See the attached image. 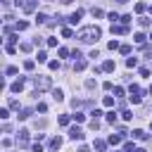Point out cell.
Segmentation results:
<instances>
[{
  "instance_id": "obj_1",
  "label": "cell",
  "mask_w": 152,
  "mask_h": 152,
  "mask_svg": "<svg viewBox=\"0 0 152 152\" xmlns=\"http://www.w3.org/2000/svg\"><path fill=\"white\" fill-rule=\"evenodd\" d=\"M100 36H102V31H100L97 26H83V28H78V33H76V38H78L81 43H95Z\"/></svg>"
},
{
  "instance_id": "obj_2",
  "label": "cell",
  "mask_w": 152,
  "mask_h": 152,
  "mask_svg": "<svg viewBox=\"0 0 152 152\" xmlns=\"http://www.w3.org/2000/svg\"><path fill=\"white\" fill-rule=\"evenodd\" d=\"M50 86H52L50 76H36V78H33V88H36V95H38V93H43V90H48Z\"/></svg>"
},
{
  "instance_id": "obj_3",
  "label": "cell",
  "mask_w": 152,
  "mask_h": 152,
  "mask_svg": "<svg viewBox=\"0 0 152 152\" xmlns=\"http://www.w3.org/2000/svg\"><path fill=\"white\" fill-rule=\"evenodd\" d=\"M69 138H71V140H83V131H81L78 126H71V128H69Z\"/></svg>"
},
{
  "instance_id": "obj_4",
  "label": "cell",
  "mask_w": 152,
  "mask_h": 152,
  "mask_svg": "<svg viewBox=\"0 0 152 152\" xmlns=\"http://www.w3.org/2000/svg\"><path fill=\"white\" fill-rule=\"evenodd\" d=\"M17 142H19L21 147H26V145H28V131H26V128H21V131H19V135H17Z\"/></svg>"
},
{
  "instance_id": "obj_5",
  "label": "cell",
  "mask_w": 152,
  "mask_h": 152,
  "mask_svg": "<svg viewBox=\"0 0 152 152\" xmlns=\"http://www.w3.org/2000/svg\"><path fill=\"white\" fill-rule=\"evenodd\" d=\"M112 33L124 36V33H128V26H124V24H112Z\"/></svg>"
},
{
  "instance_id": "obj_6",
  "label": "cell",
  "mask_w": 152,
  "mask_h": 152,
  "mask_svg": "<svg viewBox=\"0 0 152 152\" xmlns=\"http://www.w3.org/2000/svg\"><path fill=\"white\" fill-rule=\"evenodd\" d=\"M21 88H24V78H17V81L10 86V90H12V93H21Z\"/></svg>"
},
{
  "instance_id": "obj_7",
  "label": "cell",
  "mask_w": 152,
  "mask_h": 152,
  "mask_svg": "<svg viewBox=\"0 0 152 152\" xmlns=\"http://www.w3.org/2000/svg\"><path fill=\"white\" fill-rule=\"evenodd\" d=\"M131 135H133V138H135V140H147V133H145V131H142V128H135V131H133V133H131Z\"/></svg>"
},
{
  "instance_id": "obj_8",
  "label": "cell",
  "mask_w": 152,
  "mask_h": 152,
  "mask_svg": "<svg viewBox=\"0 0 152 152\" xmlns=\"http://www.w3.org/2000/svg\"><path fill=\"white\" fill-rule=\"evenodd\" d=\"M93 147H95L97 152H104V150H107V142H104V140H95V142H93Z\"/></svg>"
},
{
  "instance_id": "obj_9",
  "label": "cell",
  "mask_w": 152,
  "mask_h": 152,
  "mask_svg": "<svg viewBox=\"0 0 152 152\" xmlns=\"http://www.w3.org/2000/svg\"><path fill=\"white\" fill-rule=\"evenodd\" d=\"M69 121H71V116H69V114H62V116L57 119V124H59V126H69Z\"/></svg>"
},
{
  "instance_id": "obj_10",
  "label": "cell",
  "mask_w": 152,
  "mask_h": 152,
  "mask_svg": "<svg viewBox=\"0 0 152 152\" xmlns=\"http://www.w3.org/2000/svg\"><path fill=\"white\" fill-rule=\"evenodd\" d=\"M36 2H38V0H28V2L24 5V12H33V10H36Z\"/></svg>"
},
{
  "instance_id": "obj_11",
  "label": "cell",
  "mask_w": 152,
  "mask_h": 152,
  "mask_svg": "<svg viewBox=\"0 0 152 152\" xmlns=\"http://www.w3.org/2000/svg\"><path fill=\"white\" fill-rule=\"evenodd\" d=\"M81 14H83V12H81V10H76V12H74V14L69 17V21H71V24H78V19H81Z\"/></svg>"
},
{
  "instance_id": "obj_12",
  "label": "cell",
  "mask_w": 152,
  "mask_h": 152,
  "mask_svg": "<svg viewBox=\"0 0 152 152\" xmlns=\"http://www.w3.org/2000/svg\"><path fill=\"white\" fill-rule=\"evenodd\" d=\"M114 66H116V64H114L112 59H107V62L102 64V71H114Z\"/></svg>"
},
{
  "instance_id": "obj_13",
  "label": "cell",
  "mask_w": 152,
  "mask_h": 152,
  "mask_svg": "<svg viewBox=\"0 0 152 152\" xmlns=\"http://www.w3.org/2000/svg\"><path fill=\"white\" fill-rule=\"evenodd\" d=\"M52 97H55L57 102H62V100H64V93H62L59 88H55V90H52Z\"/></svg>"
},
{
  "instance_id": "obj_14",
  "label": "cell",
  "mask_w": 152,
  "mask_h": 152,
  "mask_svg": "<svg viewBox=\"0 0 152 152\" xmlns=\"http://www.w3.org/2000/svg\"><path fill=\"white\" fill-rule=\"evenodd\" d=\"M50 147H52V150H59V147H62V138H52V140H50Z\"/></svg>"
},
{
  "instance_id": "obj_15",
  "label": "cell",
  "mask_w": 152,
  "mask_h": 152,
  "mask_svg": "<svg viewBox=\"0 0 152 152\" xmlns=\"http://www.w3.org/2000/svg\"><path fill=\"white\" fill-rule=\"evenodd\" d=\"M14 28H17V31H26V28H28V21H17Z\"/></svg>"
},
{
  "instance_id": "obj_16",
  "label": "cell",
  "mask_w": 152,
  "mask_h": 152,
  "mask_svg": "<svg viewBox=\"0 0 152 152\" xmlns=\"http://www.w3.org/2000/svg\"><path fill=\"white\" fill-rule=\"evenodd\" d=\"M126 66H128V69L138 66V57H128V59H126Z\"/></svg>"
},
{
  "instance_id": "obj_17",
  "label": "cell",
  "mask_w": 152,
  "mask_h": 152,
  "mask_svg": "<svg viewBox=\"0 0 152 152\" xmlns=\"http://www.w3.org/2000/svg\"><path fill=\"white\" fill-rule=\"evenodd\" d=\"M74 69H76V71H83V69H86V59H76Z\"/></svg>"
},
{
  "instance_id": "obj_18",
  "label": "cell",
  "mask_w": 152,
  "mask_h": 152,
  "mask_svg": "<svg viewBox=\"0 0 152 152\" xmlns=\"http://www.w3.org/2000/svg\"><path fill=\"white\" fill-rule=\"evenodd\" d=\"M102 104H104V107H114V97H112V95H104Z\"/></svg>"
},
{
  "instance_id": "obj_19",
  "label": "cell",
  "mask_w": 152,
  "mask_h": 152,
  "mask_svg": "<svg viewBox=\"0 0 152 152\" xmlns=\"http://www.w3.org/2000/svg\"><path fill=\"white\" fill-rule=\"evenodd\" d=\"M107 142H109V145H119V142H121V135H114V133H112Z\"/></svg>"
},
{
  "instance_id": "obj_20",
  "label": "cell",
  "mask_w": 152,
  "mask_h": 152,
  "mask_svg": "<svg viewBox=\"0 0 152 152\" xmlns=\"http://www.w3.org/2000/svg\"><path fill=\"white\" fill-rule=\"evenodd\" d=\"M45 21H48V17H45L43 12H38V14H36V24H45Z\"/></svg>"
},
{
  "instance_id": "obj_21",
  "label": "cell",
  "mask_w": 152,
  "mask_h": 152,
  "mask_svg": "<svg viewBox=\"0 0 152 152\" xmlns=\"http://www.w3.org/2000/svg\"><path fill=\"white\" fill-rule=\"evenodd\" d=\"M133 38H135V43H138V45H145V33H135Z\"/></svg>"
},
{
  "instance_id": "obj_22",
  "label": "cell",
  "mask_w": 152,
  "mask_h": 152,
  "mask_svg": "<svg viewBox=\"0 0 152 152\" xmlns=\"http://www.w3.org/2000/svg\"><path fill=\"white\" fill-rule=\"evenodd\" d=\"M33 66H36L33 59H26V62H24V69H26V71H33Z\"/></svg>"
},
{
  "instance_id": "obj_23",
  "label": "cell",
  "mask_w": 152,
  "mask_h": 152,
  "mask_svg": "<svg viewBox=\"0 0 152 152\" xmlns=\"http://www.w3.org/2000/svg\"><path fill=\"white\" fill-rule=\"evenodd\" d=\"M131 95H142V88L133 83V86H131Z\"/></svg>"
},
{
  "instance_id": "obj_24",
  "label": "cell",
  "mask_w": 152,
  "mask_h": 152,
  "mask_svg": "<svg viewBox=\"0 0 152 152\" xmlns=\"http://www.w3.org/2000/svg\"><path fill=\"white\" fill-rule=\"evenodd\" d=\"M138 24H140L142 28H147V26H150V19H147V17H140V19H138Z\"/></svg>"
},
{
  "instance_id": "obj_25",
  "label": "cell",
  "mask_w": 152,
  "mask_h": 152,
  "mask_svg": "<svg viewBox=\"0 0 152 152\" xmlns=\"http://www.w3.org/2000/svg\"><path fill=\"white\" fill-rule=\"evenodd\" d=\"M31 48H33L31 43H21V45H19V50H21V52H31Z\"/></svg>"
},
{
  "instance_id": "obj_26",
  "label": "cell",
  "mask_w": 152,
  "mask_h": 152,
  "mask_svg": "<svg viewBox=\"0 0 152 152\" xmlns=\"http://www.w3.org/2000/svg\"><path fill=\"white\" fill-rule=\"evenodd\" d=\"M119 52L121 55H131V45H119Z\"/></svg>"
},
{
  "instance_id": "obj_27",
  "label": "cell",
  "mask_w": 152,
  "mask_h": 152,
  "mask_svg": "<svg viewBox=\"0 0 152 152\" xmlns=\"http://www.w3.org/2000/svg\"><path fill=\"white\" fill-rule=\"evenodd\" d=\"M28 116H31V109H21V112H19V119H21V121L28 119Z\"/></svg>"
},
{
  "instance_id": "obj_28",
  "label": "cell",
  "mask_w": 152,
  "mask_h": 152,
  "mask_svg": "<svg viewBox=\"0 0 152 152\" xmlns=\"http://www.w3.org/2000/svg\"><path fill=\"white\" fill-rule=\"evenodd\" d=\"M121 116H124V121H131V119H133V112H128V109H124V112H121Z\"/></svg>"
},
{
  "instance_id": "obj_29",
  "label": "cell",
  "mask_w": 152,
  "mask_h": 152,
  "mask_svg": "<svg viewBox=\"0 0 152 152\" xmlns=\"http://www.w3.org/2000/svg\"><path fill=\"white\" fill-rule=\"evenodd\" d=\"M48 66H50L52 71H57V69H59V62H57V59H52V62H48Z\"/></svg>"
},
{
  "instance_id": "obj_30",
  "label": "cell",
  "mask_w": 152,
  "mask_h": 152,
  "mask_svg": "<svg viewBox=\"0 0 152 152\" xmlns=\"http://www.w3.org/2000/svg\"><path fill=\"white\" fill-rule=\"evenodd\" d=\"M107 121H109V124H116V114H114V112H107Z\"/></svg>"
},
{
  "instance_id": "obj_31",
  "label": "cell",
  "mask_w": 152,
  "mask_h": 152,
  "mask_svg": "<svg viewBox=\"0 0 152 152\" xmlns=\"http://www.w3.org/2000/svg\"><path fill=\"white\" fill-rule=\"evenodd\" d=\"M71 116H74L78 124H81V121H86V114H81V112H76V114H71Z\"/></svg>"
},
{
  "instance_id": "obj_32",
  "label": "cell",
  "mask_w": 152,
  "mask_h": 152,
  "mask_svg": "<svg viewBox=\"0 0 152 152\" xmlns=\"http://www.w3.org/2000/svg\"><path fill=\"white\" fill-rule=\"evenodd\" d=\"M135 12L142 14V12H145V2H138V5H135Z\"/></svg>"
},
{
  "instance_id": "obj_33",
  "label": "cell",
  "mask_w": 152,
  "mask_h": 152,
  "mask_svg": "<svg viewBox=\"0 0 152 152\" xmlns=\"http://www.w3.org/2000/svg\"><path fill=\"white\" fill-rule=\"evenodd\" d=\"M119 19H121V17H119V14H116V12H112V14H109V21H112V24H116V21H119Z\"/></svg>"
},
{
  "instance_id": "obj_34",
  "label": "cell",
  "mask_w": 152,
  "mask_h": 152,
  "mask_svg": "<svg viewBox=\"0 0 152 152\" xmlns=\"http://www.w3.org/2000/svg\"><path fill=\"white\" fill-rule=\"evenodd\" d=\"M119 21H121V24H124V26H128V21H131V14H124V17H121V19H119Z\"/></svg>"
},
{
  "instance_id": "obj_35",
  "label": "cell",
  "mask_w": 152,
  "mask_h": 152,
  "mask_svg": "<svg viewBox=\"0 0 152 152\" xmlns=\"http://www.w3.org/2000/svg\"><path fill=\"white\" fill-rule=\"evenodd\" d=\"M107 48H109V50H119V43H116V40H109Z\"/></svg>"
},
{
  "instance_id": "obj_36",
  "label": "cell",
  "mask_w": 152,
  "mask_h": 152,
  "mask_svg": "<svg viewBox=\"0 0 152 152\" xmlns=\"http://www.w3.org/2000/svg\"><path fill=\"white\" fill-rule=\"evenodd\" d=\"M121 95H124V88L116 86V88H114V97H121Z\"/></svg>"
},
{
  "instance_id": "obj_37",
  "label": "cell",
  "mask_w": 152,
  "mask_h": 152,
  "mask_svg": "<svg viewBox=\"0 0 152 152\" xmlns=\"http://www.w3.org/2000/svg\"><path fill=\"white\" fill-rule=\"evenodd\" d=\"M140 100H142V95H131V102L133 104H140Z\"/></svg>"
},
{
  "instance_id": "obj_38",
  "label": "cell",
  "mask_w": 152,
  "mask_h": 152,
  "mask_svg": "<svg viewBox=\"0 0 152 152\" xmlns=\"http://www.w3.org/2000/svg\"><path fill=\"white\" fill-rule=\"evenodd\" d=\"M10 109H17V112H19V100H12V102H10Z\"/></svg>"
},
{
  "instance_id": "obj_39",
  "label": "cell",
  "mask_w": 152,
  "mask_h": 152,
  "mask_svg": "<svg viewBox=\"0 0 152 152\" xmlns=\"http://www.w3.org/2000/svg\"><path fill=\"white\" fill-rule=\"evenodd\" d=\"M90 128H93V131H97V128H100V121H97V119H93V121H90Z\"/></svg>"
},
{
  "instance_id": "obj_40",
  "label": "cell",
  "mask_w": 152,
  "mask_h": 152,
  "mask_svg": "<svg viewBox=\"0 0 152 152\" xmlns=\"http://www.w3.org/2000/svg\"><path fill=\"white\" fill-rule=\"evenodd\" d=\"M93 17H102V10L100 7H93Z\"/></svg>"
},
{
  "instance_id": "obj_41",
  "label": "cell",
  "mask_w": 152,
  "mask_h": 152,
  "mask_svg": "<svg viewBox=\"0 0 152 152\" xmlns=\"http://www.w3.org/2000/svg\"><path fill=\"white\" fill-rule=\"evenodd\" d=\"M62 36L64 38H71V28H62Z\"/></svg>"
},
{
  "instance_id": "obj_42",
  "label": "cell",
  "mask_w": 152,
  "mask_h": 152,
  "mask_svg": "<svg viewBox=\"0 0 152 152\" xmlns=\"http://www.w3.org/2000/svg\"><path fill=\"white\" fill-rule=\"evenodd\" d=\"M7 40H10V43H17L19 38H17V33H10V36H7Z\"/></svg>"
},
{
  "instance_id": "obj_43",
  "label": "cell",
  "mask_w": 152,
  "mask_h": 152,
  "mask_svg": "<svg viewBox=\"0 0 152 152\" xmlns=\"http://www.w3.org/2000/svg\"><path fill=\"white\" fill-rule=\"evenodd\" d=\"M48 45L50 48H57V38H48Z\"/></svg>"
},
{
  "instance_id": "obj_44",
  "label": "cell",
  "mask_w": 152,
  "mask_h": 152,
  "mask_svg": "<svg viewBox=\"0 0 152 152\" xmlns=\"http://www.w3.org/2000/svg\"><path fill=\"white\" fill-rule=\"evenodd\" d=\"M71 57H74V59H83V55H81L78 50H74V52H71Z\"/></svg>"
},
{
  "instance_id": "obj_45",
  "label": "cell",
  "mask_w": 152,
  "mask_h": 152,
  "mask_svg": "<svg viewBox=\"0 0 152 152\" xmlns=\"http://www.w3.org/2000/svg\"><path fill=\"white\" fill-rule=\"evenodd\" d=\"M38 62H48V55L45 52H38Z\"/></svg>"
},
{
  "instance_id": "obj_46",
  "label": "cell",
  "mask_w": 152,
  "mask_h": 152,
  "mask_svg": "<svg viewBox=\"0 0 152 152\" xmlns=\"http://www.w3.org/2000/svg\"><path fill=\"white\" fill-rule=\"evenodd\" d=\"M17 71H19V69H17V66H7V74H10V76H14V74H17Z\"/></svg>"
},
{
  "instance_id": "obj_47",
  "label": "cell",
  "mask_w": 152,
  "mask_h": 152,
  "mask_svg": "<svg viewBox=\"0 0 152 152\" xmlns=\"http://www.w3.org/2000/svg\"><path fill=\"white\" fill-rule=\"evenodd\" d=\"M140 76H150V69L147 66H140Z\"/></svg>"
},
{
  "instance_id": "obj_48",
  "label": "cell",
  "mask_w": 152,
  "mask_h": 152,
  "mask_svg": "<svg viewBox=\"0 0 152 152\" xmlns=\"http://www.w3.org/2000/svg\"><path fill=\"white\" fill-rule=\"evenodd\" d=\"M38 112H48V104L45 102H38Z\"/></svg>"
},
{
  "instance_id": "obj_49",
  "label": "cell",
  "mask_w": 152,
  "mask_h": 152,
  "mask_svg": "<svg viewBox=\"0 0 152 152\" xmlns=\"http://www.w3.org/2000/svg\"><path fill=\"white\" fill-rule=\"evenodd\" d=\"M7 116H10V112L7 109H0V119H7Z\"/></svg>"
},
{
  "instance_id": "obj_50",
  "label": "cell",
  "mask_w": 152,
  "mask_h": 152,
  "mask_svg": "<svg viewBox=\"0 0 152 152\" xmlns=\"http://www.w3.org/2000/svg\"><path fill=\"white\" fill-rule=\"evenodd\" d=\"M78 152H90V150H88V145H81V147H78Z\"/></svg>"
},
{
  "instance_id": "obj_51",
  "label": "cell",
  "mask_w": 152,
  "mask_h": 152,
  "mask_svg": "<svg viewBox=\"0 0 152 152\" xmlns=\"http://www.w3.org/2000/svg\"><path fill=\"white\" fill-rule=\"evenodd\" d=\"M2 88H5V78L0 76V90H2Z\"/></svg>"
},
{
  "instance_id": "obj_52",
  "label": "cell",
  "mask_w": 152,
  "mask_h": 152,
  "mask_svg": "<svg viewBox=\"0 0 152 152\" xmlns=\"http://www.w3.org/2000/svg\"><path fill=\"white\" fill-rule=\"evenodd\" d=\"M133 152H145V147H135V150H133Z\"/></svg>"
},
{
  "instance_id": "obj_53",
  "label": "cell",
  "mask_w": 152,
  "mask_h": 152,
  "mask_svg": "<svg viewBox=\"0 0 152 152\" xmlns=\"http://www.w3.org/2000/svg\"><path fill=\"white\" fill-rule=\"evenodd\" d=\"M62 2H64V5H69V2H74V0H62Z\"/></svg>"
},
{
  "instance_id": "obj_54",
  "label": "cell",
  "mask_w": 152,
  "mask_h": 152,
  "mask_svg": "<svg viewBox=\"0 0 152 152\" xmlns=\"http://www.w3.org/2000/svg\"><path fill=\"white\" fill-rule=\"evenodd\" d=\"M112 2H128V0H112Z\"/></svg>"
},
{
  "instance_id": "obj_55",
  "label": "cell",
  "mask_w": 152,
  "mask_h": 152,
  "mask_svg": "<svg viewBox=\"0 0 152 152\" xmlns=\"http://www.w3.org/2000/svg\"><path fill=\"white\" fill-rule=\"evenodd\" d=\"M5 128H7V126H2V128H0V133H2V131H5Z\"/></svg>"
},
{
  "instance_id": "obj_56",
  "label": "cell",
  "mask_w": 152,
  "mask_h": 152,
  "mask_svg": "<svg viewBox=\"0 0 152 152\" xmlns=\"http://www.w3.org/2000/svg\"><path fill=\"white\" fill-rule=\"evenodd\" d=\"M150 14H152V5H150Z\"/></svg>"
},
{
  "instance_id": "obj_57",
  "label": "cell",
  "mask_w": 152,
  "mask_h": 152,
  "mask_svg": "<svg viewBox=\"0 0 152 152\" xmlns=\"http://www.w3.org/2000/svg\"><path fill=\"white\" fill-rule=\"evenodd\" d=\"M150 93H152V83H150Z\"/></svg>"
},
{
  "instance_id": "obj_58",
  "label": "cell",
  "mask_w": 152,
  "mask_h": 152,
  "mask_svg": "<svg viewBox=\"0 0 152 152\" xmlns=\"http://www.w3.org/2000/svg\"><path fill=\"white\" fill-rule=\"evenodd\" d=\"M150 128H152V121H150Z\"/></svg>"
},
{
  "instance_id": "obj_59",
  "label": "cell",
  "mask_w": 152,
  "mask_h": 152,
  "mask_svg": "<svg viewBox=\"0 0 152 152\" xmlns=\"http://www.w3.org/2000/svg\"><path fill=\"white\" fill-rule=\"evenodd\" d=\"M150 38H152V36H150Z\"/></svg>"
}]
</instances>
